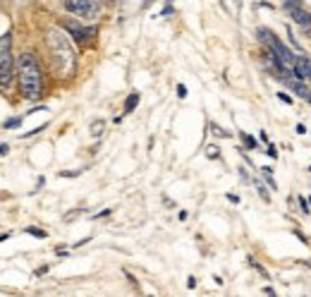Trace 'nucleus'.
Listing matches in <instances>:
<instances>
[{"label": "nucleus", "instance_id": "14", "mask_svg": "<svg viewBox=\"0 0 311 297\" xmlns=\"http://www.w3.org/2000/svg\"><path fill=\"white\" fill-rule=\"evenodd\" d=\"M43 130H46V125H39V127H34L32 132H24V134H22V139H27V137H34V134L43 132Z\"/></svg>", "mask_w": 311, "mask_h": 297}, {"label": "nucleus", "instance_id": "5", "mask_svg": "<svg viewBox=\"0 0 311 297\" xmlns=\"http://www.w3.org/2000/svg\"><path fill=\"white\" fill-rule=\"evenodd\" d=\"M63 29L70 34L72 39H75L77 44H89V41L96 36V27H84V24L75 22V20H65Z\"/></svg>", "mask_w": 311, "mask_h": 297}, {"label": "nucleus", "instance_id": "9", "mask_svg": "<svg viewBox=\"0 0 311 297\" xmlns=\"http://www.w3.org/2000/svg\"><path fill=\"white\" fill-rule=\"evenodd\" d=\"M103 132H106V122H103V120H94V122H91V137H96V139H98Z\"/></svg>", "mask_w": 311, "mask_h": 297}, {"label": "nucleus", "instance_id": "11", "mask_svg": "<svg viewBox=\"0 0 311 297\" xmlns=\"http://www.w3.org/2000/svg\"><path fill=\"white\" fill-rule=\"evenodd\" d=\"M206 156H208V158H220V149H218V146H206Z\"/></svg>", "mask_w": 311, "mask_h": 297}, {"label": "nucleus", "instance_id": "19", "mask_svg": "<svg viewBox=\"0 0 311 297\" xmlns=\"http://www.w3.org/2000/svg\"><path fill=\"white\" fill-rule=\"evenodd\" d=\"M266 154H268L270 158H275V156H278V151H275V146H273V144H268V151H266Z\"/></svg>", "mask_w": 311, "mask_h": 297}, {"label": "nucleus", "instance_id": "1", "mask_svg": "<svg viewBox=\"0 0 311 297\" xmlns=\"http://www.w3.org/2000/svg\"><path fill=\"white\" fill-rule=\"evenodd\" d=\"M46 46H48L51 63H53V70L58 72V77H63V79L72 77L77 70V55H75L70 36L63 29L53 27V29L46 32Z\"/></svg>", "mask_w": 311, "mask_h": 297}, {"label": "nucleus", "instance_id": "20", "mask_svg": "<svg viewBox=\"0 0 311 297\" xmlns=\"http://www.w3.org/2000/svg\"><path fill=\"white\" fill-rule=\"evenodd\" d=\"M8 151H10V146H8V144H0V156H8Z\"/></svg>", "mask_w": 311, "mask_h": 297}, {"label": "nucleus", "instance_id": "13", "mask_svg": "<svg viewBox=\"0 0 311 297\" xmlns=\"http://www.w3.org/2000/svg\"><path fill=\"white\" fill-rule=\"evenodd\" d=\"M239 137H242V142L247 144L249 149H256V139H251V137H249V134H244V132L239 134Z\"/></svg>", "mask_w": 311, "mask_h": 297}, {"label": "nucleus", "instance_id": "3", "mask_svg": "<svg viewBox=\"0 0 311 297\" xmlns=\"http://www.w3.org/2000/svg\"><path fill=\"white\" fill-rule=\"evenodd\" d=\"M15 70H12V51H10V32L0 36V89L12 84Z\"/></svg>", "mask_w": 311, "mask_h": 297}, {"label": "nucleus", "instance_id": "7", "mask_svg": "<svg viewBox=\"0 0 311 297\" xmlns=\"http://www.w3.org/2000/svg\"><path fill=\"white\" fill-rule=\"evenodd\" d=\"M287 84H290V89L299 96V99H304V101H309L311 99V87H306L304 82H299L297 77H290L287 79Z\"/></svg>", "mask_w": 311, "mask_h": 297}, {"label": "nucleus", "instance_id": "17", "mask_svg": "<svg viewBox=\"0 0 311 297\" xmlns=\"http://www.w3.org/2000/svg\"><path fill=\"white\" fill-rule=\"evenodd\" d=\"M278 99L282 101V103H292V96H290V94H285V91H280V94H278Z\"/></svg>", "mask_w": 311, "mask_h": 297}, {"label": "nucleus", "instance_id": "23", "mask_svg": "<svg viewBox=\"0 0 311 297\" xmlns=\"http://www.w3.org/2000/svg\"><path fill=\"white\" fill-rule=\"evenodd\" d=\"M309 103H311V99H309Z\"/></svg>", "mask_w": 311, "mask_h": 297}, {"label": "nucleus", "instance_id": "12", "mask_svg": "<svg viewBox=\"0 0 311 297\" xmlns=\"http://www.w3.org/2000/svg\"><path fill=\"white\" fill-rule=\"evenodd\" d=\"M22 118H10V120H5V130H15V127H20Z\"/></svg>", "mask_w": 311, "mask_h": 297}, {"label": "nucleus", "instance_id": "10", "mask_svg": "<svg viewBox=\"0 0 311 297\" xmlns=\"http://www.w3.org/2000/svg\"><path fill=\"white\" fill-rule=\"evenodd\" d=\"M24 232H29V235H34V237H39V240H46V237H48V232H46V230H39V228H34V225H29V228H24Z\"/></svg>", "mask_w": 311, "mask_h": 297}, {"label": "nucleus", "instance_id": "16", "mask_svg": "<svg viewBox=\"0 0 311 297\" xmlns=\"http://www.w3.org/2000/svg\"><path fill=\"white\" fill-rule=\"evenodd\" d=\"M177 96H180V99H187V87H184V84H177Z\"/></svg>", "mask_w": 311, "mask_h": 297}, {"label": "nucleus", "instance_id": "18", "mask_svg": "<svg viewBox=\"0 0 311 297\" xmlns=\"http://www.w3.org/2000/svg\"><path fill=\"white\" fill-rule=\"evenodd\" d=\"M258 194H261V199H263V201H268V192H266V187H263V185H258Z\"/></svg>", "mask_w": 311, "mask_h": 297}, {"label": "nucleus", "instance_id": "22", "mask_svg": "<svg viewBox=\"0 0 311 297\" xmlns=\"http://www.w3.org/2000/svg\"><path fill=\"white\" fill-rule=\"evenodd\" d=\"M48 268H51V266H41V268L36 271V275H43V273H48Z\"/></svg>", "mask_w": 311, "mask_h": 297}, {"label": "nucleus", "instance_id": "15", "mask_svg": "<svg viewBox=\"0 0 311 297\" xmlns=\"http://www.w3.org/2000/svg\"><path fill=\"white\" fill-rule=\"evenodd\" d=\"M211 130H213L215 137H230V132H225V130H220L218 125H211Z\"/></svg>", "mask_w": 311, "mask_h": 297}, {"label": "nucleus", "instance_id": "6", "mask_svg": "<svg viewBox=\"0 0 311 297\" xmlns=\"http://www.w3.org/2000/svg\"><path fill=\"white\" fill-rule=\"evenodd\" d=\"M285 10L290 12L292 20L301 27V32H311V15L301 8L299 3H285Z\"/></svg>", "mask_w": 311, "mask_h": 297}, {"label": "nucleus", "instance_id": "8", "mask_svg": "<svg viewBox=\"0 0 311 297\" xmlns=\"http://www.w3.org/2000/svg\"><path fill=\"white\" fill-rule=\"evenodd\" d=\"M139 106V94L137 91H132L127 96V101H125V115H129V113H134V108Z\"/></svg>", "mask_w": 311, "mask_h": 297}, {"label": "nucleus", "instance_id": "4", "mask_svg": "<svg viewBox=\"0 0 311 297\" xmlns=\"http://www.w3.org/2000/svg\"><path fill=\"white\" fill-rule=\"evenodd\" d=\"M65 10L82 17V20H96L103 10V3H98V0H70V3H65Z\"/></svg>", "mask_w": 311, "mask_h": 297}, {"label": "nucleus", "instance_id": "2", "mask_svg": "<svg viewBox=\"0 0 311 297\" xmlns=\"http://www.w3.org/2000/svg\"><path fill=\"white\" fill-rule=\"evenodd\" d=\"M15 75L20 82V94L24 99L36 101L43 91V72L34 53H22L15 60Z\"/></svg>", "mask_w": 311, "mask_h": 297}, {"label": "nucleus", "instance_id": "21", "mask_svg": "<svg viewBox=\"0 0 311 297\" xmlns=\"http://www.w3.org/2000/svg\"><path fill=\"white\" fill-rule=\"evenodd\" d=\"M299 206H301V211H304V213H309V209H306V199L299 197Z\"/></svg>", "mask_w": 311, "mask_h": 297}]
</instances>
